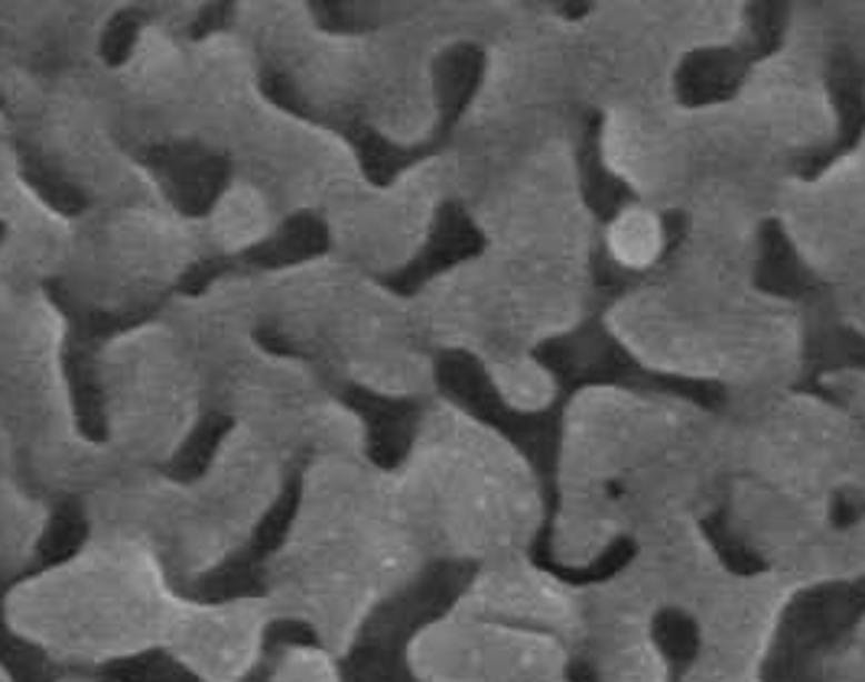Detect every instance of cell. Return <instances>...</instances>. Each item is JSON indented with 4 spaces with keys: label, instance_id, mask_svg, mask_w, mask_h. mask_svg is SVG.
Masks as SVG:
<instances>
[{
    "label": "cell",
    "instance_id": "6da1fadb",
    "mask_svg": "<svg viewBox=\"0 0 865 682\" xmlns=\"http://www.w3.org/2000/svg\"><path fill=\"white\" fill-rule=\"evenodd\" d=\"M654 241H657V231H654L648 218L635 214V218H625L615 228V251L628 263H645L654 254Z\"/></svg>",
    "mask_w": 865,
    "mask_h": 682
}]
</instances>
